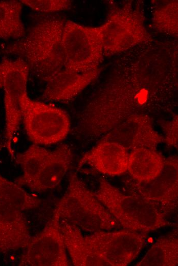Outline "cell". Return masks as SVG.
<instances>
[{
  "label": "cell",
  "mask_w": 178,
  "mask_h": 266,
  "mask_svg": "<svg viewBox=\"0 0 178 266\" xmlns=\"http://www.w3.org/2000/svg\"><path fill=\"white\" fill-rule=\"evenodd\" d=\"M62 44L65 58L64 69L76 72L96 69L104 56L102 25L86 26L66 20Z\"/></svg>",
  "instance_id": "4"
},
{
  "label": "cell",
  "mask_w": 178,
  "mask_h": 266,
  "mask_svg": "<svg viewBox=\"0 0 178 266\" xmlns=\"http://www.w3.org/2000/svg\"><path fill=\"white\" fill-rule=\"evenodd\" d=\"M60 217L55 208L44 228L31 236L24 249L20 266H68L66 249L60 230Z\"/></svg>",
  "instance_id": "7"
},
{
  "label": "cell",
  "mask_w": 178,
  "mask_h": 266,
  "mask_svg": "<svg viewBox=\"0 0 178 266\" xmlns=\"http://www.w3.org/2000/svg\"><path fill=\"white\" fill-rule=\"evenodd\" d=\"M104 56H111L151 40L144 17L131 2L112 10L102 25Z\"/></svg>",
  "instance_id": "6"
},
{
  "label": "cell",
  "mask_w": 178,
  "mask_h": 266,
  "mask_svg": "<svg viewBox=\"0 0 178 266\" xmlns=\"http://www.w3.org/2000/svg\"><path fill=\"white\" fill-rule=\"evenodd\" d=\"M4 146H5V144H3L1 142H0V151L4 147Z\"/></svg>",
  "instance_id": "26"
},
{
  "label": "cell",
  "mask_w": 178,
  "mask_h": 266,
  "mask_svg": "<svg viewBox=\"0 0 178 266\" xmlns=\"http://www.w3.org/2000/svg\"><path fill=\"white\" fill-rule=\"evenodd\" d=\"M165 132L164 141L168 144L175 147L177 146V117L175 116L173 119L163 125Z\"/></svg>",
  "instance_id": "24"
},
{
  "label": "cell",
  "mask_w": 178,
  "mask_h": 266,
  "mask_svg": "<svg viewBox=\"0 0 178 266\" xmlns=\"http://www.w3.org/2000/svg\"><path fill=\"white\" fill-rule=\"evenodd\" d=\"M94 193L124 229L147 233L171 225L152 203L142 197L123 193L104 179H100Z\"/></svg>",
  "instance_id": "2"
},
{
  "label": "cell",
  "mask_w": 178,
  "mask_h": 266,
  "mask_svg": "<svg viewBox=\"0 0 178 266\" xmlns=\"http://www.w3.org/2000/svg\"><path fill=\"white\" fill-rule=\"evenodd\" d=\"M178 264L177 231L159 238L137 266H176Z\"/></svg>",
  "instance_id": "18"
},
{
  "label": "cell",
  "mask_w": 178,
  "mask_h": 266,
  "mask_svg": "<svg viewBox=\"0 0 178 266\" xmlns=\"http://www.w3.org/2000/svg\"><path fill=\"white\" fill-rule=\"evenodd\" d=\"M29 72L27 63L17 58L10 60L4 79L5 146L12 157H14L12 142L22 120L20 99L27 92Z\"/></svg>",
  "instance_id": "9"
},
{
  "label": "cell",
  "mask_w": 178,
  "mask_h": 266,
  "mask_svg": "<svg viewBox=\"0 0 178 266\" xmlns=\"http://www.w3.org/2000/svg\"><path fill=\"white\" fill-rule=\"evenodd\" d=\"M72 159V149L66 144H61L50 151L40 171L27 187L39 192L56 188L66 174Z\"/></svg>",
  "instance_id": "15"
},
{
  "label": "cell",
  "mask_w": 178,
  "mask_h": 266,
  "mask_svg": "<svg viewBox=\"0 0 178 266\" xmlns=\"http://www.w3.org/2000/svg\"><path fill=\"white\" fill-rule=\"evenodd\" d=\"M147 233L124 229L114 232L100 231L84 236L93 252L109 266H126L139 254Z\"/></svg>",
  "instance_id": "8"
},
{
  "label": "cell",
  "mask_w": 178,
  "mask_h": 266,
  "mask_svg": "<svg viewBox=\"0 0 178 266\" xmlns=\"http://www.w3.org/2000/svg\"><path fill=\"white\" fill-rule=\"evenodd\" d=\"M22 120L29 139L35 144L49 145L64 140L70 130V120L60 108L33 100L27 92L20 99Z\"/></svg>",
  "instance_id": "5"
},
{
  "label": "cell",
  "mask_w": 178,
  "mask_h": 266,
  "mask_svg": "<svg viewBox=\"0 0 178 266\" xmlns=\"http://www.w3.org/2000/svg\"><path fill=\"white\" fill-rule=\"evenodd\" d=\"M178 164L177 158L165 160L159 175L150 182L136 180L130 184L132 195L142 197L152 203L166 216L177 207Z\"/></svg>",
  "instance_id": "10"
},
{
  "label": "cell",
  "mask_w": 178,
  "mask_h": 266,
  "mask_svg": "<svg viewBox=\"0 0 178 266\" xmlns=\"http://www.w3.org/2000/svg\"><path fill=\"white\" fill-rule=\"evenodd\" d=\"M153 26L161 32L173 36L178 34L177 1H171L156 9L153 14Z\"/></svg>",
  "instance_id": "22"
},
{
  "label": "cell",
  "mask_w": 178,
  "mask_h": 266,
  "mask_svg": "<svg viewBox=\"0 0 178 266\" xmlns=\"http://www.w3.org/2000/svg\"><path fill=\"white\" fill-rule=\"evenodd\" d=\"M55 208L60 219L84 231L109 230L119 226L75 172L71 173L67 190Z\"/></svg>",
  "instance_id": "3"
},
{
  "label": "cell",
  "mask_w": 178,
  "mask_h": 266,
  "mask_svg": "<svg viewBox=\"0 0 178 266\" xmlns=\"http://www.w3.org/2000/svg\"><path fill=\"white\" fill-rule=\"evenodd\" d=\"M22 5L41 13H53L68 9L71 5L69 0H22Z\"/></svg>",
  "instance_id": "23"
},
{
  "label": "cell",
  "mask_w": 178,
  "mask_h": 266,
  "mask_svg": "<svg viewBox=\"0 0 178 266\" xmlns=\"http://www.w3.org/2000/svg\"><path fill=\"white\" fill-rule=\"evenodd\" d=\"M23 5L16 0L0 2V39L22 38L26 33L21 19Z\"/></svg>",
  "instance_id": "19"
},
{
  "label": "cell",
  "mask_w": 178,
  "mask_h": 266,
  "mask_svg": "<svg viewBox=\"0 0 178 266\" xmlns=\"http://www.w3.org/2000/svg\"><path fill=\"white\" fill-rule=\"evenodd\" d=\"M11 59H4L0 63V88L3 87L6 73L10 64Z\"/></svg>",
  "instance_id": "25"
},
{
  "label": "cell",
  "mask_w": 178,
  "mask_h": 266,
  "mask_svg": "<svg viewBox=\"0 0 178 266\" xmlns=\"http://www.w3.org/2000/svg\"><path fill=\"white\" fill-rule=\"evenodd\" d=\"M103 140L118 143L127 149L146 148L154 150L164 141L163 137L153 129L148 117L143 115L130 117Z\"/></svg>",
  "instance_id": "11"
},
{
  "label": "cell",
  "mask_w": 178,
  "mask_h": 266,
  "mask_svg": "<svg viewBox=\"0 0 178 266\" xmlns=\"http://www.w3.org/2000/svg\"><path fill=\"white\" fill-rule=\"evenodd\" d=\"M60 226L66 251L74 265H108L91 250L78 227L62 219Z\"/></svg>",
  "instance_id": "16"
},
{
  "label": "cell",
  "mask_w": 178,
  "mask_h": 266,
  "mask_svg": "<svg viewBox=\"0 0 178 266\" xmlns=\"http://www.w3.org/2000/svg\"><path fill=\"white\" fill-rule=\"evenodd\" d=\"M100 72L99 68L86 72L63 69L46 83L42 98L50 101L69 102L93 82Z\"/></svg>",
  "instance_id": "13"
},
{
  "label": "cell",
  "mask_w": 178,
  "mask_h": 266,
  "mask_svg": "<svg viewBox=\"0 0 178 266\" xmlns=\"http://www.w3.org/2000/svg\"><path fill=\"white\" fill-rule=\"evenodd\" d=\"M31 237L24 212L0 205V253L25 249Z\"/></svg>",
  "instance_id": "14"
},
{
  "label": "cell",
  "mask_w": 178,
  "mask_h": 266,
  "mask_svg": "<svg viewBox=\"0 0 178 266\" xmlns=\"http://www.w3.org/2000/svg\"><path fill=\"white\" fill-rule=\"evenodd\" d=\"M41 200L0 173V205L21 211L35 209Z\"/></svg>",
  "instance_id": "21"
},
{
  "label": "cell",
  "mask_w": 178,
  "mask_h": 266,
  "mask_svg": "<svg viewBox=\"0 0 178 266\" xmlns=\"http://www.w3.org/2000/svg\"><path fill=\"white\" fill-rule=\"evenodd\" d=\"M128 157V149L124 146L103 140L82 156L78 167L88 165L101 173L120 175L127 171Z\"/></svg>",
  "instance_id": "12"
},
{
  "label": "cell",
  "mask_w": 178,
  "mask_h": 266,
  "mask_svg": "<svg viewBox=\"0 0 178 266\" xmlns=\"http://www.w3.org/2000/svg\"><path fill=\"white\" fill-rule=\"evenodd\" d=\"M65 21L55 16L43 17L24 36L8 46L4 52L23 59L30 71L47 83L65 66L62 44Z\"/></svg>",
  "instance_id": "1"
},
{
  "label": "cell",
  "mask_w": 178,
  "mask_h": 266,
  "mask_svg": "<svg viewBox=\"0 0 178 266\" xmlns=\"http://www.w3.org/2000/svg\"><path fill=\"white\" fill-rule=\"evenodd\" d=\"M165 160L156 150L135 148L129 153L127 171L135 180L148 182L160 173Z\"/></svg>",
  "instance_id": "17"
},
{
  "label": "cell",
  "mask_w": 178,
  "mask_h": 266,
  "mask_svg": "<svg viewBox=\"0 0 178 266\" xmlns=\"http://www.w3.org/2000/svg\"><path fill=\"white\" fill-rule=\"evenodd\" d=\"M50 152V150L34 144L25 151L17 153L14 158L20 166L23 174L15 182L28 187L37 176Z\"/></svg>",
  "instance_id": "20"
}]
</instances>
